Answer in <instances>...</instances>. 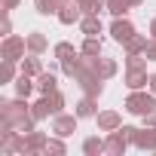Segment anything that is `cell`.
Segmentation results:
<instances>
[{
	"mask_svg": "<svg viewBox=\"0 0 156 156\" xmlns=\"http://www.w3.org/2000/svg\"><path fill=\"white\" fill-rule=\"evenodd\" d=\"M0 126H12V129H19L22 135H28L34 126H37V119L31 116V104H28V98H12V101H0Z\"/></svg>",
	"mask_w": 156,
	"mask_h": 156,
	"instance_id": "cell-1",
	"label": "cell"
},
{
	"mask_svg": "<svg viewBox=\"0 0 156 156\" xmlns=\"http://www.w3.org/2000/svg\"><path fill=\"white\" fill-rule=\"evenodd\" d=\"M156 107V95L150 89H129V98H126V110L135 113V116H144Z\"/></svg>",
	"mask_w": 156,
	"mask_h": 156,
	"instance_id": "cell-2",
	"label": "cell"
},
{
	"mask_svg": "<svg viewBox=\"0 0 156 156\" xmlns=\"http://www.w3.org/2000/svg\"><path fill=\"white\" fill-rule=\"evenodd\" d=\"M25 49H28V37H3V46H0V58H9V61H22L25 58Z\"/></svg>",
	"mask_w": 156,
	"mask_h": 156,
	"instance_id": "cell-3",
	"label": "cell"
},
{
	"mask_svg": "<svg viewBox=\"0 0 156 156\" xmlns=\"http://www.w3.org/2000/svg\"><path fill=\"white\" fill-rule=\"evenodd\" d=\"M76 113H55L52 116V132L58 135V138H70L73 132H76Z\"/></svg>",
	"mask_w": 156,
	"mask_h": 156,
	"instance_id": "cell-4",
	"label": "cell"
},
{
	"mask_svg": "<svg viewBox=\"0 0 156 156\" xmlns=\"http://www.w3.org/2000/svg\"><path fill=\"white\" fill-rule=\"evenodd\" d=\"M110 37L116 40V43H129L132 37H135V25L126 19V16H119V19H113V25H110Z\"/></svg>",
	"mask_w": 156,
	"mask_h": 156,
	"instance_id": "cell-5",
	"label": "cell"
},
{
	"mask_svg": "<svg viewBox=\"0 0 156 156\" xmlns=\"http://www.w3.org/2000/svg\"><path fill=\"white\" fill-rule=\"evenodd\" d=\"M46 141H49V138H46L43 132L31 129V132L25 135V147H22V153H25V156H37V153H43V150H46Z\"/></svg>",
	"mask_w": 156,
	"mask_h": 156,
	"instance_id": "cell-6",
	"label": "cell"
},
{
	"mask_svg": "<svg viewBox=\"0 0 156 156\" xmlns=\"http://www.w3.org/2000/svg\"><path fill=\"white\" fill-rule=\"evenodd\" d=\"M129 150V138L116 129V132H107V138H104V153H110V156H122Z\"/></svg>",
	"mask_w": 156,
	"mask_h": 156,
	"instance_id": "cell-7",
	"label": "cell"
},
{
	"mask_svg": "<svg viewBox=\"0 0 156 156\" xmlns=\"http://www.w3.org/2000/svg\"><path fill=\"white\" fill-rule=\"evenodd\" d=\"M61 25H73V22H80L83 19V9H80V3H76V0H67V3L58 9V16H55Z\"/></svg>",
	"mask_w": 156,
	"mask_h": 156,
	"instance_id": "cell-8",
	"label": "cell"
},
{
	"mask_svg": "<svg viewBox=\"0 0 156 156\" xmlns=\"http://www.w3.org/2000/svg\"><path fill=\"white\" fill-rule=\"evenodd\" d=\"M150 76H147V67H126V86L129 89H147Z\"/></svg>",
	"mask_w": 156,
	"mask_h": 156,
	"instance_id": "cell-9",
	"label": "cell"
},
{
	"mask_svg": "<svg viewBox=\"0 0 156 156\" xmlns=\"http://www.w3.org/2000/svg\"><path fill=\"white\" fill-rule=\"evenodd\" d=\"M95 119H98V129H101V132H116V129L122 126V116H119L116 110H101Z\"/></svg>",
	"mask_w": 156,
	"mask_h": 156,
	"instance_id": "cell-10",
	"label": "cell"
},
{
	"mask_svg": "<svg viewBox=\"0 0 156 156\" xmlns=\"http://www.w3.org/2000/svg\"><path fill=\"white\" fill-rule=\"evenodd\" d=\"M135 147H138V150H156V129H150V126L138 129V135H135Z\"/></svg>",
	"mask_w": 156,
	"mask_h": 156,
	"instance_id": "cell-11",
	"label": "cell"
},
{
	"mask_svg": "<svg viewBox=\"0 0 156 156\" xmlns=\"http://www.w3.org/2000/svg\"><path fill=\"white\" fill-rule=\"evenodd\" d=\"M80 119H86V116H98V98H92V95H83L80 101H76V110H73Z\"/></svg>",
	"mask_w": 156,
	"mask_h": 156,
	"instance_id": "cell-12",
	"label": "cell"
},
{
	"mask_svg": "<svg viewBox=\"0 0 156 156\" xmlns=\"http://www.w3.org/2000/svg\"><path fill=\"white\" fill-rule=\"evenodd\" d=\"M34 80H37V92H40V95H52V92L58 89V80H55L52 70H43L40 76H34Z\"/></svg>",
	"mask_w": 156,
	"mask_h": 156,
	"instance_id": "cell-13",
	"label": "cell"
},
{
	"mask_svg": "<svg viewBox=\"0 0 156 156\" xmlns=\"http://www.w3.org/2000/svg\"><path fill=\"white\" fill-rule=\"evenodd\" d=\"M80 28H83L86 37H98V34H101V19H98V12H86V16L80 19Z\"/></svg>",
	"mask_w": 156,
	"mask_h": 156,
	"instance_id": "cell-14",
	"label": "cell"
},
{
	"mask_svg": "<svg viewBox=\"0 0 156 156\" xmlns=\"http://www.w3.org/2000/svg\"><path fill=\"white\" fill-rule=\"evenodd\" d=\"M34 89H37V80H34V76H28V73H19V76H16V95H19V98H28Z\"/></svg>",
	"mask_w": 156,
	"mask_h": 156,
	"instance_id": "cell-15",
	"label": "cell"
},
{
	"mask_svg": "<svg viewBox=\"0 0 156 156\" xmlns=\"http://www.w3.org/2000/svg\"><path fill=\"white\" fill-rule=\"evenodd\" d=\"M46 49H49V40H46V34H40V31L28 34V52H34V55H43Z\"/></svg>",
	"mask_w": 156,
	"mask_h": 156,
	"instance_id": "cell-16",
	"label": "cell"
},
{
	"mask_svg": "<svg viewBox=\"0 0 156 156\" xmlns=\"http://www.w3.org/2000/svg\"><path fill=\"white\" fill-rule=\"evenodd\" d=\"M31 116H34L37 122H43L46 116H55V113H52V104H49V95H43L37 104H31Z\"/></svg>",
	"mask_w": 156,
	"mask_h": 156,
	"instance_id": "cell-17",
	"label": "cell"
},
{
	"mask_svg": "<svg viewBox=\"0 0 156 156\" xmlns=\"http://www.w3.org/2000/svg\"><path fill=\"white\" fill-rule=\"evenodd\" d=\"M19 73H22V67H16V61L0 58V83H12Z\"/></svg>",
	"mask_w": 156,
	"mask_h": 156,
	"instance_id": "cell-18",
	"label": "cell"
},
{
	"mask_svg": "<svg viewBox=\"0 0 156 156\" xmlns=\"http://www.w3.org/2000/svg\"><path fill=\"white\" fill-rule=\"evenodd\" d=\"M19 67H22V73H28V76H40V73H43V61H40L34 52H31L28 58H22Z\"/></svg>",
	"mask_w": 156,
	"mask_h": 156,
	"instance_id": "cell-19",
	"label": "cell"
},
{
	"mask_svg": "<svg viewBox=\"0 0 156 156\" xmlns=\"http://www.w3.org/2000/svg\"><path fill=\"white\" fill-rule=\"evenodd\" d=\"M147 43H150V37L135 34V37L126 43V52H129V55H144V52H147Z\"/></svg>",
	"mask_w": 156,
	"mask_h": 156,
	"instance_id": "cell-20",
	"label": "cell"
},
{
	"mask_svg": "<svg viewBox=\"0 0 156 156\" xmlns=\"http://www.w3.org/2000/svg\"><path fill=\"white\" fill-rule=\"evenodd\" d=\"M64 3H67V0H37L34 6H37L40 16H58V9H61Z\"/></svg>",
	"mask_w": 156,
	"mask_h": 156,
	"instance_id": "cell-21",
	"label": "cell"
},
{
	"mask_svg": "<svg viewBox=\"0 0 156 156\" xmlns=\"http://www.w3.org/2000/svg\"><path fill=\"white\" fill-rule=\"evenodd\" d=\"M104 6H107V12L113 16V19H119V16H126L132 6H129V0H104Z\"/></svg>",
	"mask_w": 156,
	"mask_h": 156,
	"instance_id": "cell-22",
	"label": "cell"
},
{
	"mask_svg": "<svg viewBox=\"0 0 156 156\" xmlns=\"http://www.w3.org/2000/svg\"><path fill=\"white\" fill-rule=\"evenodd\" d=\"M116 61L113 58H98V73H101V80H110V76H116Z\"/></svg>",
	"mask_w": 156,
	"mask_h": 156,
	"instance_id": "cell-23",
	"label": "cell"
},
{
	"mask_svg": "<svg viewBox=\"0 0 156 156\" xmlns=\"http://www.w3.org/2000/svg\"><path fill=\"white\" fill-rule=\"evenodd\" d=\"M83 153H86V156H98V153H104V141L95 138V135L86 138V141H83Z\"/></svg>",
	"mask_w": 156,
	"mask_h": 156,
	"instance_id": "cell-24",
	"label": "cell"
},
{
	"mask_svg": "<svg viewBox=\"0 0 156 156\" xmlns=\"http://www.w3.org/2000/svg\"><path fill=\"white\" fill-rule=\"evenodd\" d=\"M80 58H83L80 52L70 55V58H64V61H61V73H64V76H76V70H80Z\"/></svg>",
	"mask_w": 156,
	"mask_h": 156,
	"instance_id": "cell-25",
	"label": "cell"
},
{
	"mask_svg": "<svg viewBox=\"0 0 156 156\" xmlns=\"http://www.w3.org/2000/svg\"><path fill=\"white\" fill-rule=\"evenodd\" d=\"M52 52H55V58H58V64H61L64 58H70V55H76V52H80V49H73V43H67V40H64V43H55V49H52Z\"/></svg>",
	"mask_w": 156,
	"mask_h": 156,
	"instance_id": "cell-26",
	"label": "cell"
},
{
	"mask_svg": "<svg viewBox=\"0 0 156 156\" xmlns=\"http://www.w3.org/2000/svg\"><path fill=\"white\" fill-rule=\"evenodd\" d=\"M83 55H101V40L98 37H86V43L80 46Z\"/></svg>",
	"mask_w": 156,
	"mask_h": 156,
	"instance_id": "cell-27",
	"label": "cell"
},
{
	"mask_svg": "<svg viewBox=\"0 0 156 156\" xmlns=\"http://www.w3.org/2000/svg\"><path fill=\"white\" fill-rule=\"evenodd\" d=\"M64 150H67V147H64V141L55 135V138H49V141H46V150H43V153H46V156H49V153H52V156H61Z\"/></svg>",
	"mask_w": 156,
	"mask_h": 156,
	"instance_id": "cell-28",
	"label": "cell"
},
{
	"mask_svg": "<svg viewBox=\"0 0 156 156\" xmlns=\"http://www.w3.org/2000/svg\"><path fill=\"white\" fill-rule=\"evenodd\" d=\"M76 3H80L83 16H86V12H101V9H107V6H104V0H76Z\"/></svg>",
	"mask_w": 156,
	"mask_h": 156,
	"instance_id": "cell-29",
	"label": "cell"
},
{
	"mask_svg": "<svg viewBox=\"0 0 156 156\" xmlns=\"http://www.w3.org/2000/svg\"><path fill=\"white\" fill-rule=\"evenodd\" d=\"M49 104H52V113H64V95H61L58 89L49 95Z\"/></svg>",
	"mask_w": 156,
	"mask_h": 156,
	"instance_id": "cell-30",
	"label": "cell"
},
{
	"mask_svg": "<svg viewBox=\"0 0 156 156\" xmlns=\"http://www.w3.org/2000/svg\"><path fill=\"white\" fill-rule=\"evenodd\" d=\"M147 61H150L147 55H144V58H141V55H129V58H126V67H147Z\"/></svg>",
	"mask_w": 156,
	"mask_h": 156,
	"instance_id": "cell-31",
	"label": "cell"
},
{
	"mask_svg": "<svg viewBox=\"0 0 156 156\" xmlns=\"http://www.w3.org/2000/svg\"><path fill=\"white\" fill-rule=\"evenodd\" d=\"M0 31H3V37L12 34V22H9V12H3V22H0Z\"/></svg>",
	"mask_w": 156,
	"mask_h": 156,
	"instance_id": "cell-32",
	"label": "cell"
},
{
	"mask_svg": "<svg viewBox=\"0 0 156 156\" xmlns=\"http://www.w3.org/2000/svg\"><path fill=\"white\" fill-rule=\"evenodd\" d=\"M119 132L129 138V144H135V135H138V129H135V126H119Z\"/></svg>",
	"mask_w": 156,
	"mask_h": 156,
	"instance_id": "cell-33",
	"label": "cell"
},
{
	"mask_svg": "<svg viewBox=\"0 0 156 156\" xmlns=\"http://www.w3.org/2000/svg\"><path fill=\"white\" fill-rule=\"evenodd\" d=\"M150 61H156V37H150V43H147V52H144Z\"/></svg>",
	"mask_w": 156,
	"mask_h": 156,
	"instance_id": "cell-34",
	"label": "cell"
},
{
	"mask_svg": "<svg viewBox=\"0 0 156 156\" xmlns=\"http://www.w3.org/2000/svg\"><path fill=\"white\" fill-rule=\"evenodd\" d=\"M144 126H150V129H156V107H153L150 113H144Z\"/></svg>",
	"mask_w": 156,
	"mask_h": 156,
	"instance_id": "cell-35",
	"label": "cell"
},
{
	"mask_svg": "<svg viewBox=\"0 0 156 156\" xmlns=\"http://www.w3.org/2000/svg\"><path fill=\"white\" fill-rule=\"evenodd\" d=\"M0 3H3V12H12V9L22 3V0H0Z\"/></svg>",
	"mask_w": 156,
	"mask_h": 156,
	"instance_id": "cell-36",
	"label": "cell"
},
{
	"mask_svg": "<svg viewBox=\"0 0 156 156\" xmlns=\"http://www.w3.org/2000/svg\"><path fill=\"white\" fill-rule=\"evenodd\" d=\"M147 89H150V92L156 95V73H150V83H147Z\"/></svg>",
	"mask_w": 156,
	"mask_h": 156,
	"instance_id": "cell-37",
	"label": "cell"
},
{
	"mask_svg": "<svg viewBox=\"0 0 156 156\" xmlns=\"http://www.w3.org/2000/svg\"><path fill=\"white\" fill-rule=\"evenodd\" d=\"M150 37H156V19L150 22Z\"/></svg>",
	"mask_w": 156,
	"mask_h": 156,
	"instance_id": "cell-38",
	"label": "cell"
},
{
	"mask_svg": "<svg viewBox=\"0 0 156 156\" xmlns=\"http://www.w3.org/2000/svg\"><path fill=\"white\" fill-rule=\"evenodd\" d=\"M129 6H141V0H129Z\"/></svg>",
	"mask_w": 156,
	"mask_h": 156,
	"instance_id": "cell-39",
	"label": "cell"
}]
</instances>
